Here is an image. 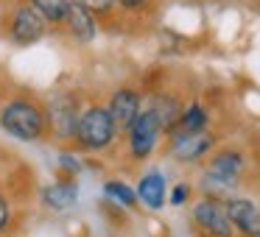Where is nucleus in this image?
Returning <instances> with one entry per match:
<instances>
[{
  "mask_svg": "<svg viewBox=\"0 0 260 237\" xmlns=\"http://www.w3.org/2000/svg\"><path fill=\"white\" fill-rule=\"evenodd\" d=\"M0 126L9 131L12 137L17 140H40L45 134V126H48V117L42 114L40 106H34L31 101H12L3 112H0Z\"/></svg>",
  "mask_w": 260,
  "mask_h": 237,
  "instance_id": "nucleus-1",
  "label": "nucleus"
},
{
  "mask_svg": "<svg viewBox=\"0 0 260 237\" xmlns=\"http://www.w3.org/2000/svg\"><path fill=\"white\" fill-rule=\"evenodd\" d=\"M115 123L109 109L104 106H90L87 112L79 114V123H76V140L84 151H104V148L112 145L115 140Z\"/></svg>",
  "mask_w": 260,
  "mask_h": 237,
  "instance_id": "nucleus-2",
  "label": "nucleus"
},
{
  "mask_svg": "<svg viewBox=\"0 0 260 237\" xmlns=\"http://www.w3.org/2000/svg\"><path fill=\"white\" fill-rule=\"evenodd\" d=\"M6 34H9V40L17 42V45H34V42H40L42 36L48 34V23L42 20V14L37 12L34 6L20 3V6H14L6 17Z\"/></svg>",
  "mask_w": 260,
  "mask_h": 237,
  "instance_id": "nucleus-3",
  "label": "nucleus"
},
{
  "mask_svg": "<svg viewBox=\"0 0 260 237\" xmlns=\"http://www.w3.org/2000/svg\"><path fill=\"white\" fill-rule=\"evenodd\" d=\"M159 131H162V120L157 117L154 109H140L137 120L129 129V148L135 159H146L148 153H154L159 140Z\"/></svg>",
  "mask_w": 260,
  "mask_h": 237,
  "instance_id": "nucleus-4",
  "label": "nucleus"
},
{
  "mask_svg": "<svg viewBox=\"0 0 260 237\" xmlns=\"http://www.w3.org/2000/svg\"><path fill=\"white\" fill-rule=\"evenodd\" d=\"M193 220L210 237H232L235 234V226H232L230 212H226V201H221V198L207 195L204 201H199L193 207Z\"/></svg>",
  "mask_w": 260,
  "mask_h": 237,
  "instance_id": "nucleus-5",
  "label": "nucleus"
},
{
  "mask_svg": "<svg viewBox=\"0 0 260 237\" xmlns=\"http://www.w3.org/2000/svg\"><path fill=\"white\" fill-rule=\"evenodd\" d=\"M64 25H68L70 36H73L76 42H81V45L92 42V40H95V34H98V20H95V14H92L87 6H81L79 0H70V12H68Z\"/></svg>",
  "mask_w": 260,
  "mask_h": 237,
  "instance_id": "nucleus-6",
  "label": "nucleus"
},
{
  "mask_svg": "<svg viewBox=\"0 0 260 237\" xmlns=\"http://www.w3.org/2000/svg\"><path fill=\"white\" fill-rule=\"evenodd\" d=\"M109 114H112L115 129L129 131L132 123L137 120V114H140V95L135 90H118L109 101Z\"/></svg>",
  "mask_w": 260,
  "mask_h": 237,
  "instance_id": "nucleus-7",
  "label": "nucleus"
},
{
  "mask_svg": "<svg viewBox=\"0 0 260 237\" xmlns=\"http://www.w3.org/2000/svg\"><path fill=\"white\" fill-rule=\"evenodd\" d=\"M213 148V137L207 131H196V134H176L171 140V153L182 162H196L199 156Z\"/></svg>",
  "mask_w": 260,
  "mask_h": 237,
  "instance_id": "nucleus-8",
  "label": "nucleus"
},
{
  "mask_svg": "<svg viewBox=\"0 0 260 237\" xmlns=\"http://www.w3.org/2000/svg\"><path fill=\"white\" fill-rule=\"evenodd\" d=\"M226 212H230V220L235 229H241L243 234L260 237V209L252 201H246V198H230L226 201Z\"/></svg>",
  "mask_w": 260,
  "mask_h": 237,
  "instance_id": "nucleus-9",
  "label": "nucleus"
},
{
  "mask_svg": "<svg viewBox=\"0 0 260 237\" xmlns=\"http://www.w3.org/2000/svg\"><path fill=\"white\" fill-rule=\"evenodd\" d=\"M241 173H243V156L238 151H221L207 168L210 179L221 181V184H226V187H235L238 179H241Z\"/></svg>",
  "mask_w": 260,
  "mask_h": 237,
  "instance_id": "nucleus-10",
  "label": "nucleus"
},
{
  "mask_svg": "<svg viewBox=\"0 0 260 237\" xmlns=\"http://www.w3.org/2000/svg\"><path fill=\"white\" fill-rule=\"evenodd\" d=\"M48 123L56 129L59 137H76V123H79V112H76L73 101L59 98V101L48 103Z\"/></svg>",
  "mask_w": 260,
  "mask_h": 237,
  "instance_id": "nucleus-11",
  "label": "nucleus"
},
{
  "mask_svg": "<svg viewBox=\"0 0 260 237\" xmlns=\"http://www.w3.org/2000/svg\"><path fill=\"white\" fill-rule=\"evenodd\" d=\"M137 198L146 204L148 209H159L165 204V179L162 173H148L137 184Z\"/></svg>",
  "mask_w": 260,
  "mask_h": 237,
  "instance_id": "nucleus-12",
  "label": "nucleus"
},
{
  "mask_svg": "<svg viewBox=\"0 0 260 237\" xmlns=\"http://www.w3.org/2000/svg\"><path fill=\"white\" fill-rule=\"evenodd\" d=\"M79 198L73 181H59V184H51L42 190V201L48 204L51 209H70Z\"/></svg>",
  "mask_w": 260,
  "mask_h": 237,
  "instance_id": "nucleus-13",
  "label": "nucleus"
},
{
  "mask_svg": "<svg viewBox=\"0 0 260 237\" xmlns=\"http://www.w3.org/2000/svg\"><path fill=\"white\" fill-rule=\"evenodd\" d=\"M204 129H207V112L199 103H193L187 112L179 114V120L168 131H171V137H176V134H196V131H204Z\"/></svg>",
  "mask_w": 260,
  "mask_h": 237,
  "instance_id": "nucleus-14",
  "label": "nucleus"
},
{
  "mask_svg": "<svg viewBox=\"0 0 260 237\" xmlns=\"http://www.w3.org/2000/svg\"><path fill=\"white\" fill-rule=\"evenodd\" d=\"M28 6H34L48 25H64L70 12V0H28Z\"/></svg>",
  "mask_w": 260,
  "mask_h": 237,
  "instance_id": "nucleus-15",
  "label": "nucleus"
},
{
  "mask_svg": "<svg viewBox=\"0 0 260 237\" xmlns=\"http://www.w3.org/2000/svg\"><path fill=\"white\" fill-rule=\"evenodd\" d=\"M107 195L109 198H115V201H120L123 207H135L137 204V192L132 190L129 184H123V181H107Z\"/></svg>",
  "mask_w": 260,
  "mask_h": 237,
  "instance_id": "nucleus-16",
  "label": "nucleus"
},
{
  "mask_svg": "<svg viewBox=\"0 0 260 237\" xmlns=\"http://www.w3.org/2000/svg\"><path fill=\"white\" fill-rule=\"evenodd\" d=\"M81 6H87L95 17H104V14H112L115 9V0H79Z\"/></svg>",
  "mask_w": 260,
  "mask_h": 237,
  "instance_id": "nucleus-17",
  "label": "nucleus"
},
{
  "mask_svg": "<svg viewBox=\"0 0 260 237\" xmlns=\"http://www.w3.org/2000/svg\"><path fill=\"white\" fill-rule=\"evenodd\" d=\"M187 195H190V187L187 184H179V187H174V192H171V204H185L187 201Z\"/></svg>",
  "mask_w": 260,
  "mask_h": 237,
  "instance_id": "nucleus-18",
  "label": "nucleus"
},
{
  "mask_svg": "<svg viewBox=\"0 0 260 237\" xmlns=\"http://www.w3.org/2000/svg\"><path fill=\"white\" fill-rule=\"evenodd\" d=\"M148 0H115V6L126 9V12H135V9H143Z\"/></svg>",
  "mask_w": 260,
  "mask_h": 237,
  "instance_id": "nucleus-19",
  "label": "nucleus"
},
{
  "mask_svg": "<svg viewBox=\"0 0 260 237\" xmlns=\"http://www.w3.org/2000/svg\"><path fill=\"white\" fill-rule=\"evenodd\" d=\"M6 223H9V204H6V198L0 195V231L6 229Z\"/></svg>",
  "mask_w": 260,
  "mask_h": 237,
  "instance_id": "nucleus-20",
  "label": "nucleus"
}]
</instances>
